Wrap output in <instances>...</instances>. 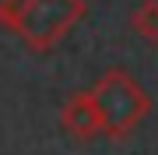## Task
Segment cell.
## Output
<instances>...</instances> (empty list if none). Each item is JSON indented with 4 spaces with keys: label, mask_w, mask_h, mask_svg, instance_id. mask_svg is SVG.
Instances as JSON below:
<instances>
[{
    "label": "cell",
    "mask_w": 158,
    "mask_h": 155,
    "mask_svg": "<svg viewBox=\"0 0 158 155\" xmlns=\"http://www.w3.org/2000/svg\"><path fill=\"white\" fill-rule=\"evenodd\" d=\"M25 4H28V0H0V21L11 28V25H14V18L21 14V7H25Z\"/></svg>",
    "instance_id": "obj_5"
},
{
    "label": "cell",
    "mask_w": 158,
    "mask_h": 155,
    "mask_svg": "<svg viewBox=\"0 0 158 155\" xmlns=\"http://www.w3.org/2000/svg\"><path fill=\"white\" fill-rule=\"evenodd\" d=\"M91 102L98 109V120H102V134L113 141H123L137 131L148 113H151V99L141 88V81L130 78L127 71H106L98 78V85L91 88Z\"/></svg>",
    "instance_id": "obj_1"
},
{
    "label": "cell",
    "mask_w": 158,
    "mask_h": 155,
    "mask_svg": "<svg viewBox=\"0 0 158 155\" xmlns=\"http://www.w3.org/2000/svg\"><path fill=\"white\" fill-rule=\"evenodd\" d=\"M85 14H88L85 0H28L21 7V14L14 18L11 28L21 35V42L28 50L49 53L53 46H60V39Z\"/></svg>",
    "instance_id": "obj_2"
},
{
    "label": "cell",
    "mask_w": 158,
    "mask_h": 155,
    "mask_svg": "<svg viewBox=\"0 0 158 155\" xmlns=\"http://www.w3.org/2000/svg\"><path fill=\"white\" fill-rule=\"evenodd\" d=\"M60 123L70 138L77 141H91L102 134V120H98V109L91 102V92H81V95H70L60 109Z\"/></svg>",
    "instance_id": "obj_3"
},
{
    "label": "cell",
    "mask_w": 158,
    "mask_h": 155,
    "mask_svg": "<svg viewBox=\"0 0 158 155\" xmlns=\"http://www.w3.org/2000/svg\"><path fill=\"white\" fill-rule=\"evenodd\" d=\"M130 25H134V32L141 35L144 42L158 46V0H144V4H141V7L134 11Z\"/></svg>",
    "instance_id": "obj_4"
}]
</instances>
